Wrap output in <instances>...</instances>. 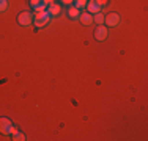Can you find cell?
Returning <instances> with one entry per match:
<instances>
[{"label":"cell","mask_w":148,"mask_h":141,"mask_svg":"<svg viewBox=\"0 0 148 141\" xmlns=\"http://www.w3.org/2000/svg\"><path fill=\"white\" fill-rule=\"evenodd\" d=\"M87 9H88V13L91 14H96V13H101V6L98 5V2L96 0H88V2H87V6H85Z\"/></svg>","instance_id":"6"},{"label":"cell","mask_w":148,"mask_h":141,"mask_svg":"<svg viewBox=\"0 0 148 141\" xmlns=\"http://www.w3.org/2000/svg\"><path fill=\"white\" fill-rule=\"evenodd\" d=\"M96 2H98V5H99L101 8H103V6L107 5V2H109V0H96Z\"/></svg>","instance_id":"15"},{"label":"cell","mask_w":148,"mask_h":141,"mask_svg":"<svg viewBox=\"0 0 148 141\" xmlns=\"http://www.w3.org/2000/svg\"><path fill=\"white\" fill-rule=\"evenodd\" d=\"M62 2H63V5H71L74 0H62Z\"/></svg>","instance_id":"16"},{"label":"cell","mask_w":148,"mask_h":141,"mask_svg":"<svg viewBox=\"0 0 148 141\" xmlns=\"http://www.w3.org/2000/svg\"><path fill=\"white\" fill-rule=\"evenodd\" d=\"M104 24L109 27H118V24H120L118 13H109L107 16H104Z\"/></svg>","instance_id":"4"},{"label":"cell","mask_w":148,"mask_h":141,"mask_svg":"<svg viewBox=\"0 0 148 141\" xmlns=\"http://www.w3.org/2000/svg\"><path fill=\"white\" fill-rule=\"evenodd\" d=\"M11 136H13V140H14V141H24V140H27L25 135H24V133H19L17 130H16L14 133H11Z\"/></svg>","instance_id":"12"},{"label":"cell","mask_w":148,"mask_h":141,"mask_svg":"<svg viewBox=\"0 0 148 141\" xmlns=\"http://www.w3.org/2000/svg\"><path fill=\"white\" fill-rule=\"evenodd\" d=\"M16 132V127L13 125V122L8 118H0V133L3 135H11Z\"/></svg>","instance_id":"2"},{"label":"cell","mask_w":148,"mask_h":141,"mask_svg":"<svg viewBox=\"0 0 148 141\" xmlns=\"http://www.w3.org/2000/svg\"><path fill=\"white\" fill-rule=\"evenodd\" d=\"M95 38H96V41H104L107 38V28L104 25H98L95 30Z\"/></svg>","instance_id":"5"},{"label":"cell","mask_w":148,"mask_h":141,"mask_svg":"<svg viewBox=\"0 0 148 141\" xmlns=\"http://www.w3.org/2000/svg\"><path fill=\"white\" fill-rule=\"evenodd\" d=\"M44 3H46V6H49V5H52V3H54V0H44Z\"/></svg>","instance_id":"17"},{"label":"cell","mask_w":148,"mask_h":141,"mask_svg":"<svg viewBox=\"0 0 148 141\" xmlns=\"http://www.w3.org/2000/svg\"><path fill=\"white\" fill-rule=\"evenodd\" d=\"M51 20V14L47 13V9H43V11H36V17H35V25L38 28H43L49 24Z\"/></svg>","instance_id":"1"},{"label":"cell","mask_w":148,"mask_h":141,"mask_svg":"<svg viewBox=\"0 0 148 141\" xmlns=\"http://www.w3.org/2000/svg\"><path fill=\"white\" fill-rule=\"evenodd\" d=\"M79 20H80L82 25H90V24H93V16H91L88 11H87V13H80Z\"/></svg>","instance_id":"7"},{"label":"cell","mask_w":148,"mask_h":141,"mask_svg":"<svg viewBox=\"0 0 148 141\" xmlns=\"http://www.w3.org/2000/svg\"><path fill=\"white\" fill-rule=\"evenodd\" d=\"M93 22H96L98 25H103L104 24V14L103 13H96L93 16Z\"/></svg>","instance_id":"11"},{"label":"cell","mask_w":148,"mask_h":141,"mask_svg":"<svg viewBox=\"0 0 148 141\" xmlns=\"http://www.w3.org/2000/svg\"><path fill=\"white\" fill-rule=\"evenodd\" d=\"M68 16L71 17V19H79V16H80L79 8H76V6H69V9H68Z\"/></svg>","instance_id":"10"},{"label":"cell","mask_w":148,"mask_h":141,"mask_svg":"<svg viewBox=\"0 0 148 141\" xmlns=\"http://www.w3.org/2000/svg\"><path fill=\"white\" fill-rule=\"evenodd\" d=\"M30 6L35 9V11H43V9L47 8L46 3H44V0H30Z\"/></svg>","instance_id":"8"},{"label":"cell","mask_w":148,"mask_h":141,"mask_svg":"<svg viewBox=\"0 0 148 141\" xmlns=\"http://www.w3.org/2000/svg\"><path fill=\"white\" fill-rule=\"evenodd\" d=\"M60 11H62V5L60 3H52V5L47 6V13L51 14V16H57V14H60Z\"/></svg>","instance_id":"9"},{"label":"cell","mask_w":148,"mask_h":141,"mask_svg":"<svg viewBox=\"0 0 148 141\" xmlns=\"http://www.w3.org/2000/svg\"><path fill=\"white\" fill-rule=\"evenodd\" d=\"M32 22H33V16H32V13H29V11L19 13V16H17V24H19V25L29 27V25H32Z\"/></svg>","instance_id":"3"},{"label":"cell","mask_w":148,"mask_h":141,"mask_svg":"<svg viewBox=\"0 0 148 141\" xmlns=\"http://www.w3.org/2000/svg\"><path fill=\"white\" fill-rule=\"evenodd\" d=\"M8 8V0H0V13H3Z\"/></svg>","instance_id":"14"},{"label":"cell","mask_w":148,"mask_h":141,"mask_svg":"<svg viewBox=\"0 0 148 141\" xmlns=\"http://www.w3.org/2000/svg\"><path fill=\"white\" fill-rule=\"evenodd\" d=\"M87 2H88V0H74V6L79 8V9H82V8L87 6Z\"/></svg>","instance_id":"13"}]
</instances>
